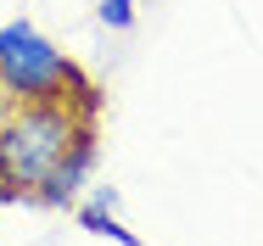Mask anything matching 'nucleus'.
<instances>
[{"instance_id":"nucleus-4","label":"nucleus","mask_w":263,"mask_h":246,"mask_svg":"<svg viewBox=\"0 0 263 246\" xmlns=\"http://www.w3.org/2000/svg\"><path fill=\"white\" fill-rule=\"evenodd\" d=\"M112 207H118V191H106V185H101L90 201H84V196L73 201V213H79V224H84L90 235H106V241H118V246H140V235L123 230V218H118Z\"/></svg>"},{"instance_id":"nucleus-5","label":"nucleus","mask_w":263,"mask_h":246,"mask_svg":"<svg viewBox=\"0 0 263 246\" xmlns=\"http://www.w3.org/2000/svg\"><path fill=\"white\" fill-rule=\"evenodd\" d=\"M96 17H101V28L123 34V28H135V0H101V6H96Z\"/></svg>"},{"instance_id":"nucleus-3","label":"nucleus","mask_w":263,"mask_h":246,"mask_svg":"<svg viewBox=\"0 0 263 246\" xmlns=\"http://www.w3.org/2000/svg\"><path fill=\"white\" fill-rule=\"evenodd\" d=\"M96 157H101V135H96V123H84V129H79V140L67 146V157L56 162V174L45 179L40 201H45V207H73V201L84 196L90 174H96Z\"/></svg>"},{"instance_id":"nucleus-2","label":"nucleus","mask_w":263,"mask_h":246,"mask_svg":"<svg viewBox=\"0 0 263 246\" xmlns=\"http://www.w3.org/2000/svg\"><path fill=\"white\" fill-rule=\"evenodd\" d=\"M0 90L11 101H79V106H101L90 73L56 45L51 34H40L34 23H6L0 28Z\"/></svg>"},{"instance_id":"nucleus-6","label":"nucleus","mask_w":263,"mask_h":246,"mask_svg":"<svg viewBox=\"0 0 263 246\" xmlns=\"http://www.w3.org/2000/svg\"><path fill=\"white\" fill-rule=\"evenodd\" d=\"M6 101H11V96H6V90H0V106H6Z\"/></svg>"},{"instance_id":"nucleus-1","label":"nucleus","mask_w":263,"mask_h":246,"mask_svg":"<svg viewBox=\"0 0 263 246\" xmlns=\"http://www.w3.org/2000/svg\"><path fill=\"white\" fill-rule=\"evenodd\" d=\"M101 106L79 101H6L0 106V201H40L45 179Z\"/></svg>"}]
</instances>
